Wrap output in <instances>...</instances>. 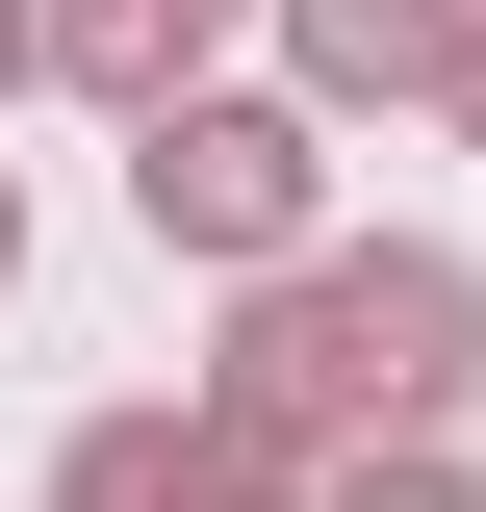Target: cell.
I'll list each match as a JSON object with an SVG mask.
<instances>
[{
    "label": "cell",
    "mask_w": 486,
    "mask_h": 512,
    "mask_svg": "<svg viewBox=\"0 0 486 512\" xmlns=\"http://www.w3.org/2000/svg\"><path fill=\"white\" fill-rule=\"evenodd\" d=\"M486 384V256L461 231H307L231 282V359H205V410L282 461H359V436H461Z\"/></svg>",
    "instance_id": "cell-1"
},
{
    "label": "cell",
    "mask_w": 486,
    "mask_h": 512,
    "mask_svg": "<svg viewBox=\"0 0 486 512\" xmlns=\"http://www.w3.org/2000/svg\"><path fill=\"white\" fill-rule=\"evenodd\" d=\"M128 231L205 256V282H256V256L333 231V103H256V77H180V103L128 128Z\"/></svg>",
    "instance_id": "cell-2"
},
{
    "label": "cell",
    "mask_w": 486,
    "mask_h": 512,
    "mask_svg": "<svg viewBox=\"0 0 486 512\" xmlns=\"http://www.w3.org/2000/svg\"><path fill=\"white\" fill-rule=\"evenodd\" d=\"M52 512H307V461L231 436V410L180 384V410H77V436H52Z\"/></svg>",
    "instance_id": "cell-3"
},
{
    "label": "cell",
    "mask_w": 486,
    "mask_h": 512,
    "mask_svg": "<svg viewBox=\"0 0 486 512\" xmlns=\"http://www.w3.org/2000/svg\"><path fill=\"white\" fill-rule=\"evenodd\" d=\"M205 26H231V0H26V77H77L103 128H154L205 77Z\"/></svg>",
    "instance_id": "cell-4"
},
{
    "label": "cell",
    "mask_w": 486,
    "mask_h": 512,
    "mask_svg": "<svg viewBox=\"0 0 486 512\" xmlns=\"http://www.w3.org/2000/svg\"><path fill=\"white\" fill-rule=\"evenodd\" d=\"M435 77V0H282V103H410Z\"/></svg>",
    "instance_id": "cell-5"
},
{
    "label": "cell",
    "mask_w": 486,
    "mask_h": 512,
    "mask_svg": "<svg viewBox=\"0 0 486 512\" xmlns=\"http://www.w3.org/2000/svg\"><path fill=\"white\" fill-rule=\"evenodd\" d=\"M307 512H486L461 436H359V461H307Z\"/></svg>",
    "instance_id": "cell-6"
},
{
    "label": "cell",
    "mask_w": 486,
    "mask_h": 512,
    "mask_svg": "<svg viewBox=\"0 0 486 512\" xmlns=\"http://www.w3.org/2000/svg\"><path fill=\"white\" fill-rule=\"evenodd\" d=\"M435 128H486V0H435V77H410Z\"/></svg>",
    "instance_id": "cell-7"
},
{
    "label": "cell",
    "mask_w": 486,
    "mask_h": 512,
    "mask_svg": "<svg viewBox=\"0 0 486 512\" xmlns=\"http://www.w3.org/2000/svg\"><path fill=\"white\" fill-rule=\"evenodd\" d=\"M0 103H26V0H0Z\"/></svg>",
    "instance_id": "cell-8"
},
{
    "label": "cell",
    "mask_w": 486,
    "mask_h": 512,
    "mask_svg": "<svg viewBox=\"0 0 486 512\" xmlns=\"http://www.w3.org/2000/svg\"><path fill=\"white\" fill-rule=\"evenodd\" d=\"M0 282H26V180H0Z\"/></svg>",
    "instance_id": "cell-9"
}]
</instances>
